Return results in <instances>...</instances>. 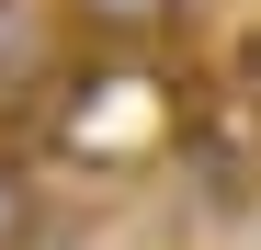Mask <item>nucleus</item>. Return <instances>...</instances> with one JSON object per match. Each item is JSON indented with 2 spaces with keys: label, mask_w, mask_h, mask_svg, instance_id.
Returning a JSON list of instances; mask_svg holds the SVG:
<instances>
[{
  "label": "nucleus",
  "mask_w": 261,
  "mask_h": 250,
  "mask_svg": "<svg viewBox=\"0 0 261 250\" xmlns=\"http://www.w3.org/2000/svg\"><path fill=\"white\" fill-rule=\"evenodd\" d=\"M0 12H12V0H0Z\"/></svg>",
  "instance_id": "3"
},
{
  "label": "nucleus",
  "mask_w": 261,
  "mask_h": 250,
  "mask_svg": "<svg viewBox=\"0 0 261 250\" xmlns=\"http://www.w3.org/2000/svg\"><path fill=\"white\" fill-rule=\"evenodd\" d=\"M57 23L80 46H148V34L182 23V0H57Z\"/></svg>",
  "instance_id": "1"
},
{
  "label": "nucleus",
  "mask_w": 261,
  "mask_h": 250,
  "mask_svg": "<svg viewBox=\"0 0 261 250\" xmlns=\"http://www.w3.org/2000/svg\"><path fill=\"white\" fill-rule=\"evenodd\" d=\"M0 250H46V182L23 148H0Z\"/></svg>",
  "instance_id": "2"
}]
</instances>
